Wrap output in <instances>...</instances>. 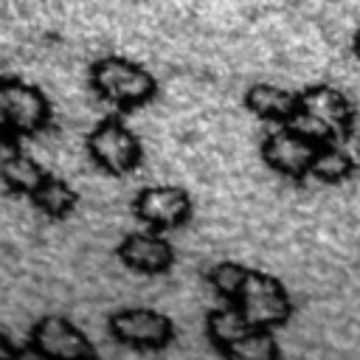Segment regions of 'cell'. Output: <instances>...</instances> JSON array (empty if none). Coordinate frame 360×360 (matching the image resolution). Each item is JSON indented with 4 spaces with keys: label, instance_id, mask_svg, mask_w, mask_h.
Masks as SVG:
<instances>
[{
    "label": "cell",
    "instance_id": "cell-1",
    "mask_svg": "<svg viewBox=\"0 0 360 360\" xmlns=\"http://www.w3.org/2000/svg\"><path fill=\"white\" fill-rule=\"evenodd\" d=\"M90 87L96 96L107 104H112L118 112L138 110L149 104L158 96V82L155 76L141 68L132 59L124 56H101L90 68Z\"/></svg>",
    "mask_w": 360,
    "mask_h": 360
},
{
    "label": "cell",
    "instance_id": "cell-2",
    "mask_svg": "<svg viewBox=\"0 0 360 360\" xmlns=\"http://www.w3.org/2000/svg\"><path fill=\"white\" fill-rule=\"evenodd\" d=\"M87 152L93 163L107 174H129L143 160L138 135L118 115H110L93 127V132L87 135Z\"/></svg>",
    "mask_w": 360,
    "mask_h": 360
},
{
    "label": "cell",
    "instance_id": "cell-3",
    "mask_svg": "<svg viewBox=\"0 0 360 360\" xmlns=\"http://www.w3.org/2000/svg\"><path fill=\"white\" fill-rule=\"evenodd\" d=\"M231 304H236L242 309V315L259 329L284 326L292 315V301H290L287 290L281 287V281L262 270H248L245 284H242L236 301H231Z\"/></svg>",
    "mask_w": 360,
    "mask_h": 360
},
{
    "label": "cell",
    "instance_id": "cell-4",
    "mask_svg": "<svg viewBox=\"0 0 360 360\" xmlns=\"http://www.w3.org/2000/svg\"><path fill=\"white\" fill-rule=\"evenodd\" d=\"M0 93H3V107H6V118L14 138L39 135L42 129L51 127L53 112L42 90L20 79H0Z\"/></svg>",
    "mask_w": 360,
    "mask_h": 360
},
{
    "label": "cell",
    "instance_id": "cell-5",
    "mask_svg": "<svg viewBox=\"0 0 360 360\" xmlns=\"http://www.w3.org/2000/svg\"><path fill=\"white\" fill-rule=\"evenodd\" d=\"M28 352L37 357H96V346L65 315H42L28 329Z\"/></svg>",
    "mask_w": 360,
    "mask_h": 360
},
{
    "label": "cell",
    "instance_id": "cell-6",
    "mask_svg": "<svg viewBox=\"0 0 360 360\" xmlns=\"http://www.w3.org/2000/svg\"><path fill=\"white\" fill-rule=\"evenodd\" d=\"M135 217L152 231H172L191 219V197L180 186H146L132 202Z\"/></svg>",
    "mask_w": 360,
    "mask_h": 360
},
{
    "label": "cell",
    "instance_id": "cell-7",
    "mask_svg": "<svg viewBox=\"0 0 360 360\" xmlns=\"http://www.w3.org/2000/svg\"><path fill=\"white\" fill-rule=\"evenodd\" d=\"M110 335L135 349H166L174 340V323L158 309H118L110 315Z\"/></svg>",
    "mask_w": 360,
    "mask_h": 360
},
{
    "label": "cell",
    "instance_id": "cell-8",
    "mask_svg": "<svg viewBox=\"0 0 360 360\" xmlns=\"http://www.w3.org/2000/svg\"><path fill=\"white\" fill-rule=\"evenodd\" d=\"M315 152H318V146L312 141H307L304 135H298L287 124H278V129L267 132L264 141H262L264 163L273 172H278L281 177H290V180L309 177V166H312Z\"/></svg>",
    "mask_w": 360,
    "mask_h": 360
},
{
    "label": "cell",
    "instance_id": "cell-9",
    "mask_svg": "<svg viewBox=\"0 0 360 360\" xmlns=\"http://www.w3.org/2000/svg\"><path fill=\"white\" fill-rule=\"evenodd\" d=\"M298 110L309 112L312 118H318L332 135L338 143H346L352 138V129H354V110L349 104V98L329 87V84H312V87H304L298 93Z\"/></svg>",
    "mask_w": 360,
    "mask_h": 360
},
{
    "label": "cell",
    "instance_id": "cell-10",
    "mask_svg": "<svg viewBox=\"0 0 360 360\" xmlns=\"http://www.w3.org/2000/svg\"><path fill=\"white\" fill-rule=\"evenodd\" d=\"M118 259L124 262V267H129L135 273L160 276V273H166L174 264V250L163 239L160 231L146 228V231H135V233L121 239Z\"/></svg>",
    "mask_w": 360,
    "mask_h": 360
},
{
    "label": "cell",
    "instance_id": "cell-11",
    "mask_svg": "<svg viewBox=\"0 0 360 360\" xmlns=\"http://www.w3.org/2000/svg\"><path fill=\"white\" fill-rule=\"evenodd\" d=\"M45 177H48V172L34 158H28L20 149V143H17L14 135L0 138V180H3V186L8 191L22 194V197H31L42 186Z\"/></svg>",
    "mask_w": 360,
    "mask_h": 360
},
{
    "label": "cell",
    "instance_id": "cell-12",
    "mask_svg": "<svg viewBox=\"0 0 360 360\" xmlns=\"http://www.w3.org/2000/svg\"><path fill=\"white\" fill-rule=\"evenodd\" d=\"M256 326L242 315V309L236 307V304H225V307H217V309H211L208 312V318H205V335H208V340H211V346L217 349V352H222L225 357H231L233 354V349L253 332Z\"/></svg>",
    "mask_w": 360,
    "mask_h": 360
},
{
    "label": "cell",
    "instance_id": "cell-13",
    "mask_svg": "<svg viewBox=\"0 0 360 360\" xmlns=\"http://www.w3.org/2000/svg\"><path fill=\"white\" fill-rule=\"evenodd\" d=\"M245 107L273 124H287L298 110V93L276 84H253L245 93Z\"/></svg>",
    "mask_w": 360,
    "mask_h": 360
},
{
    "label": "cell",
    "instance_id": "cell-14",
    "mask_svg": "<svg viewBox=\"0 0 360 360\" xmlns=\"http://www.w3.org/2000/svg\"><path fill=\"white\" fill-rule=\"evenodd\" d=\"M45 217L51 219H65L73 214V208L79 205V194L65 183V180H56L53 174H48L42 180V186L28 197Z\"/></svg>",
    "mask_w": 360,
    "mask_h": 360
},
{
    "label": "cell",
    "instance_id": "cell-15",
    "mask_svg": "<svg viewBox=\"0 0 360 360\" xmlns=\"http://www.w3.org/2000/svg\"><path fill=\"white\" fill-rule=\"evenodd\" d=\"M352 174H354V160L343 149V143L318 146V152L312 158V166H309V177H315L321 183H343Z\"/></svg>",
    "mask_w": 360,
    "mask_h": 360
},
{
    "label": "cell",
    "instance_id": "cell-16",
    "mask_svg": "<svg viewBox=\"0 0 360 360\" xmlns=\"http://www.w3.org/2000/svg\"><path fill=\"white\" fill-rule=\"evenodd\" d=\"M245 276H248V267L236 264V262H219L208 270V284L225 298V301H236L242 284H245Z\"/></svg>",
    "mask_w": 360,
    "mask_h": 360
},
{
    "label": "cell",
    "instance_id": "cell-17",
    "mask_svg": "<svg viewBox=\"0 0 360 360\" xmlns=\"http://www.w3.org/2000/svg\"><path fill=\"white\" fill-rule=\"evenodd\" d=\"M281 354L276 338H273V329H253L236 349L231 357H242V360H276Z\"/></svg>",
    "mask_w": 360,
    "mask_h": 360
},
{
    "label": "cell",
    "instance_id": "cell-18",
    "mask_svg": "<svg viewBox=\"0 0 360 360\" xmlns=\"http://www.w3.org/2000/svg\"><path fill=\"white\" fill-rule=\"evenodd\" d=\"M25 352L22 349H17L11 340H8V335L0 329V357H22Z\"/></svg>",
    "mask_w": 360,
    "mask_h": 360
},
{
    "label": "cell",
    "instance_id": "cell-19",
    "mask_svg": "<svg viewBox=\"0 0 360 360\" xmlns=\"http://www.w3.org/2000/svg\"><path fill=\"white\" fill-rule=\"evenodd\" d=\"M8 135H11V127H8L6 107H3V93H0V138H8Z\"/></svg>",
    "mask_w": 360,
    "mask_h": 360
},
{
    "label": "cell",
    "instance_id": "cell-20",
    "mask_svg": "<svg viewBox=\"0 0 360 360\" xmlns=\"http://www.w3.org/2000/svg\"><path fill=\"white\" fill-rule=\"evenodd\" d=\"M352 51H354V56L360 59V31L354 34V42H352Z\"/></svg>",
    "mask_w": 360,
    "mask_h": 360
}]
</instances>
